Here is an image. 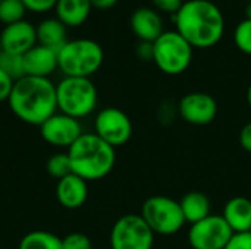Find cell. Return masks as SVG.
Masks as SVG:
<instances>
[{
	"label": "cell",
	"instance_id": "cell-37",
	"mask_svg": "<svg viewBox=\"0 0 251 249\" xmlns=\"http://www.w3.org/2000/svg\"><path fill=\"white\" fill-rule=\"evenodd\" d=\"M249 233H251V229H250V232H249Z\"/></svg>",
	"mask_w": 251,
	"mask_h": 249
},
{
	"label": "cell",
	"instance_id": "cell-28",
	"mask_svg": "<svg viewBox=\"0 0 251 249\" xmlns=\"http://www.w3.org/2000/svg\"><path fill=\"white\" fill-rule=\"evenodd\" d=\"M150 1L157 12L171 13V15H175L184 4V0H150Z\"/></svg>",
	"mask_w": 251,
	"mask_h": 249
},
{
	"label": "cell",
	"instance_id": "cell-9",
	"mask_svg": "<svg viewBox=\"0 0 251 249\" xmlns=\"http://www.w3.org/2000/svg\"><path fill=\"white\" fill-rule=\"evenodd\" d=\"M235 233L222 214H210L188 229V244L193 249H225Z\"/></svg>",
	"mask_w": 251,
	"mask_h": 249
},
{
	"label": "cell",
	"instance_id": "cell-31",
	"mask_svg": "<svg viewBox=\"0 0 251 249\" xmlns=\"http://www.w3.org/2000/svg\"><path fill=\"white\" fill-rule=\"evenodd\" d=\"M240 145L251 154V122L246 123L240 131Z\"/></svg>",
	"mask_w": 251,
	"mask_h": 249
},
{
	"label": "cell",
	"instance_id": "cell-33",
	"mask_svg": "<svg viewBox=\"0 0 251 249\" xmlns=\"http://www.w3.org/2000/svg\"><path fill=\"white\" fill-rule=\"evenodd\" d=\"M119 0H91V4H93V9H97V10H109Z\"/></svg>",
	"mask_w": 251,
	"mask_h": 249
},
{
	"label": "cell",
	"instance_id": "cell-20",
	"mask_svg": "<svg viewBox=\"0 0 251 249\" xmlns=\"http://www.w3.org/2000/svg\"><path fill=\"white\" fill-rule=\"evenodd\" d=\"M179 205H181L185 223H190V225H194L212 214L210 201L207 195H204L203 192L193 191V192L185 194L179 200Z\"/></svg>",
	"mask_w": 251,
	"mask_h": 249
},
{
	"label": "cell",
	"instance_id": "cell-6",
	"mask_svg": "<svg viewBox=\"0 0 251 249\" xmlns=\"http://www.w3.org/2000/svg\"><path fill=\"white\" fill-rule=\"evenodd\" d=\"M194 57V48L175 29L163 31L153 43V62L165 75L176 76L184 73Z\"/></svg>",
	"mask_w": 251,
	"mask_h": 249
},
{
	"label": "cell",
	"instance_id": "cell-19",
	"mask_svg": "<svg viewBox=\"0 0 251 249\" xmlns=\"http://www.w3.org/2000/svg\"><path fill=\"white\" fill-rule=\"evenodd\" d=\"M37 44L59 51L68 41V26L57 18L43 19L37 26Z\"/></svg>",
	"mask_w": 251,
	"mask_h": 249
},
{
	"label": "cell",
	"instance_id": "cell-2",
	"mask_svg": "<svg viewBox=\"0 0 251 249\" xmlns=\"http://www.w3.org/2000/svg\"><path fill=\"white\" fill-rule=\"evenodd\" d=\"M7 104L19 120L40 126L57 112L56 84L50 78L25 75L15 81Z\"/></svg>",
	"mask_w": 251,
	"mask_h": 249
},
{
	"label": "cell",
	"instance_id": "cell-17",
	"mask_svg": "<svg viewBox=\"0 0 251 249\" xmlns=\"http://www.w3.org/2000/svg\"><path fill=\"white\" fill-rule=\"evenodd\" d=\"M222 217L235 235L249 233L251 229V200L246 197L231 198L224 207Z\"/></svg>",
	"mask_w": 251,
	"mask_h": 249
},
{
	"label": "cell",
	"instance_id": "cell-25",
	"mask_svg": "<svg viewBox=\"0 0 251 249\" xmlns=\"http://www.w3.org/2000/svg\"><path fill=\"white\" fill-rule=\"evenodd\" d=\"M232 40L235 47L241 53L251 56V19L244 18L241 22L237 23L232 32Z\"/></svg>",
	"mask_w": 251,
	"mask_h": 249
},
{
	"label": "cell",
	"instance_id": "cell-32",
	"mask_svg": "<svg viewBox=\"0 0 251 249\" xmlns=\"http://www.w3.org/2000/svg\"><path fill=\"white\" fill-rule=\"evenodd\" d=\"M135 51H137V56L141 60H153V43L140 41Z\"/></svg>",
	"mask_w": 251,
	"mask_h": 249
},
{
	"label": "cell",
	"instance_id": "cell-7",
	"mask_svg": "<svg viewBox=\"0 0 251 249\" xmlns=\"http://www.w3.org/2000/svg\"><path fill=\"white\" fill-rule=\"evenodd\" d=\"M140 214L154 232V235L160 236L175 235L185 225L179 201L165 195H154L147 198L141 207Z\"/></svg>",
	"mask_w": 251,
	"mask_h": 249
},
{
	"label": "cell",
	"instance_id": "cell-12",
	"mask_svg": "<svg viewBox=\"0 0 251 249\" xmlns=\"http://www.w3.org/2000/svg\"><path fill=\"white\" fill-rule=\"evenodd\" d=\"M38 128L41 138L57 148H69L84 134L81 120L60 112H56Z\"/></svg>",
	"mask_w": 251,
	"mask_h": 249
},
{
	"label": "cell",
	"instance_id": "cell-35",
	"mask_svg": "<svg viewBox=\"0 0 251 249\" xmlns=\"http://www.w3.org/2000/svg\"><path fill=\"white\" fill-rule=\"evenodd\" d=\"M246 18H247V19H251V1L246 6Z\"/></svg>",
	"mask_w": 251,
	"mask_h": 249
},
{
	"label": "cell",
	"instance_id": "cell-18",
	"mask_svg": "<svg viewBox=\"0 0 251 249\" xmlns=\"http://www.w3.org/2000/svg\"><path fill=\"white\" fill-rule=\"evenodd\" d=\"M93 10L91 0H57L56 18L68 28H76L87 22Z\"/></svg>",
	"mask_w": 251,
	"mask_h": 249
},
{
	"label": "cell",
	"instance_id": "cell-26",
	"mask_svg": "<svg viewBox=\"0 0 251 249\" xmlns=\"http://www.w3.org/2000/svg\"><path fill=\"white\" fill-rule=\"evenodd\" d=\"M62 248L63 249H93L91 239L81 232H72L68 233L65 238H62Z\"/></svg>",
	"mask_w": 251,
	"mask_h": 249
},
{
	"label": "cell",
	"instance_id": "cell-11",
	"mask_svg": "<svg viewBox=\"0 0 251 249\" xmlns=\"http://www.w3.org/2000/svg\"><path fill=\"white\" fill-rule=\"evenodd\" d=\"M176 110L184 122L194 126H204L216 119L219 107L213 95L203 91H194L185 94L179 100Z\"/></svg>",
	"mask_w": 251,
	"mask_h": 249
},
{
	"label": "cell",
	"instance_id": "cell-24",
	"mask_svg": "<svg viewBox=\"0 0 251 249\" xmlns=\"http://www.w3.org/2000/svg\"><path fill=\"white\" fill-rule=\"evenodd\" d=\"M46 169H47V173L51 178L57 179V181L68 176V175H71L72 169H71V161H69L68 153H56V154H53L47 160Z\"/></svg>",
	"mask_w": 251,
	"mask_h": 249
},
{
	"label": "cell",
	"instance_id": "cell-29",
	"mask_svg": "<svg viewBox=\"0 0 251 249\" xmlns=\"http://www.w3.org/2000/svg\"><path fill=\"white\" fill-rule=\"evenodd\" d=\"M225 249H251V233H237Z\"/></svg>",
	"mask_w": 251,
	"mask_h": 249
},
{
	"label": "cell",
	"instance_id": "cell-5",
	"mask_svg": "<svg viewBox=\"0 0 251 249\" xmlns=\"http://www.w3.org/2000/svg\"><path fill=\"white\" fill-rule=\"evenodd\" d=\"M57 112L78 120L90 116L97 109L99 92L90 78L63 76L56 84Z\"/></svg>",
	"mask_w": 251,
	"mask_h": 249
},
{
	"label": "cell",
	"instance_id": "cell-1",
	"mask_svg": "<svg viewBox=\"0 0 251 249\" xmlns=\"http://www.w3.org/2000/svg\"><path fill=\"white\" fill-rule=\"evenodd\" d=\"M174 23L193 48H212L225 34V15L212 0H185L174 15Z\"/></svg>",
	"mask_w": 251,
	"mask_h": 249
},
{
	"label": "cell",
	"instance_id": "cell-27",
	"mask_svg": "<svg viewBox=\"0 0 251 249\" xmlns=\"http://www.w3.org/2000/svg\"><path fill=\"white\" fill-rule=\"evenodd\" d=\"M26 12L32 13H46L56 7L57 0H22Z\"/></svg>",
	"mask_w": 251,
	"mask_h": 249
},
{
	"label": "cell",
	"instance_id": "cell-36",
	"mask_svg": "<svg viewBox=\"0 0 251 249\" xmlns=\"http://www.w3.org/2000/svg\"><path fill=\"white\" fill-rule=\"evenodd\" d=\"M3 53V47H1V41H0V54Z\"/></svg>",
	"mask_w": 251,
	"mask_h": 249
},
{
	"label": "cell",
	"instance_id": "cell-30",
	"mask_svg": "<svg viewBox=\"0 0 251 249\" xmlns=\"http://www.w3.org/2000/svg\"><path fill=\"white\" fill-rule=\"evenodd\" d=\"M13 84H15V81L0 69V103L7 101V98L12 92Z\"/></svg>",
	"mask_w": 251,
	"mask_h": 249
},
{
	"label": "cell",
	"instance_id": "cell-22",
	"mask_svg": "<svg viewBox=\"0 0 251 249\" xmlns=\"http://www.w3.org/2000/svg\"><path fill=\"white\" fill-rule=\"evenodd\" d=\"M26 9L22 0H1L0 1V22L6 25L24 21Z\"/></svg>",
	"mask_w": 251,
	"mask_h": 249
},
{
	"label": "cell",
	"instance_id": "cell-3",
	"mask_svg": "<svg viewBox=\"0 0 251 249\" xmlns=\"http://www.w3.org/2000/svg\"><path fill=\"white\" fill-rule=\"evenodd\" d=\"M115 150L94 132H84L66 151L72 173L87 182L104 179L115 167Z\"/></svg>",
	"mask_w": 251,
	"mask_h": 249
},
{
	"label": "cell",
	"instance_id": "cell-34",
	"mask_svg": "<svg viewBox=\"0 0 251 249\" xmlns=\"http://www.w3.org/2000/svg\"><path fill=\"white\" fill-rule=\"evenodd\" d=\"M246 98H247V104H249V107L251 109V84L249 85V88H247V92H246Z\"/></svg>",
	"mask_w": 251,
	"mask_h": 249
},
{
	"label": "cell",
	"instance_id": "cell-10",
	"mask_svg": "<svg viewBox=\"0 0 251 249\" xmlns=\"http://www.w3.org/2000/svg\"><path fill=\"white\" fill-rule=\"evenodd\" d=\"M132 132L129 116L118 107H104L94 117V134L113 148L125 145Z\"/></svg>",
	"mask_w": 251,
	"mask_h": 249
},
{
	"label": "cell",
	"instance_id": "cell-15",
	"mask_svg": "<svg viewBox=\"0 0 251 249\" xmlns=\"http://www.w3.org/2000/svg\"><path fill=\"white\" fill-rule=\"evenodd\" d=\"M88 198V182L79 176L71 173L57 181L56 185V200L57 203L68 208L76 210L85 204Z\"/></svg>",
	"mask_w": 251,
	"mask_h": 249
},
{
	"label": "cell",
	"instance_id": "cell-14",
	"mask_svg": "<svg viewBox=\"0 0 251 249\" xmlns=\"http://www.w3.org/2000/svg\"><path fill=\"white\" fill-rule=\"evenodd\" d=\"M129 25L135 37L140 41L147 43H154L165 31L160 12H157L154 7L147 6H141L132 12Z\"/></svg>",
	"mask_w": 251,
	"mask_h": 249
},
{
	"label": "cell",
	"instance_id": "cell-23",
	"mask_svg": "<svg viewBox=\"0 0 251 249\" xmlns=\"http://www.w3.org/2000/svg\"><path fill=\"white\" fill-rule=\"evenodd\" d=\"M0 69L10 76L13 81L21 79L25 76V68H24V56L19 54H12L3 51L0 54Z\"/></svg>",
	"mask_w": 251,
	"mask_h": 249
},
{
	"label": "cell",
	"instance_id": "cell-38",
	"mask_svg": "<svg viewBox=\"0 0 251 249\" xmlns=\"http://www.w3.org/2000/svg\"><path fill=\"white\" fill-rule=\"evenodd\" d=\"M0 1H1V0H0Z\"/></svg>",
	"mask_w": 251,
	"mask_h": 249
},
{
	"label": "cell",
	"instance_id": "cell-13",
	"mask_svg": "<svg viewBox=\"0 0 251 249\" xmlns=\"http://www.w3.org/2000/svg\"><path fill=\"white\" fill-rule=\"evenodd\" d=\"M3 51L24 56L34 45H37V29L29 21H19L6 25L0 32Z\"/></svg>",
	"mask_w": 251,
	"mask_h": 249
},
{
	"label": "cell",
	"instance_id": "cell-21",
	"mask_svg": "<svg viewBox=\"0 0 251 249\" xmlns=\"http://www.w3.org/2000/svg\"><path fill=\"white\" fill-rule=\"evenodd\" d=\"M18 249H63L62 239L51 232L32 230L22 236Z\"/></svg>",
	"mask_w": 251,
	"mask_h": 249
},
{
	"label": "cell",
	"instance_id": "cell-16",
	"mask_svg": "<svg viewBox=\"0 0 251 249\" xmlns=\"http://www.w3.org/2000/svg\"><path fill=\"white\" fill-rule=\"evenodd\" d=\"M24 68L28 76L49 78L59 69L57 51L37 44L24 54Z\"/></svg>",
	"mask_w": 251,
	"mask_h": 249
},
{
	"label": "cell",
	"instance_id": "cell-8",
	"mask_svg": "<svg viewBox=\"0 0 251 249\" xmlns=\"http://www.w3.org/2000/svg\"><path fill=\"white\" fill-rule=\"evenodd\" d=\"M154 236L141 214H125L113 223L109 242L110 249H153Z\"/></svg>",
	"mask_w": 251,
	"mask_h": 249
},
{
	"label": "cell",
	"instance_id": "cell-4",
	"mask_svg": "<svg viewBox=\"0 0 251 249\" xmlns=\"http://www.w3.org/2000/svg\"><path fill=\"white\" fill-rule=\"evenodd\" d=\"M104 62L103 47L91 38L68 40L57 51V66L65 76L91 78Z\"/></svg>",
	"mask_w": 251,
	"mask_h": 249
}]
</instances>
